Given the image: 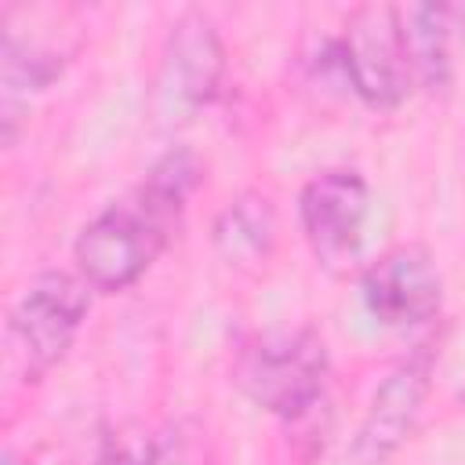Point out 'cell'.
<instances>
[{
  "label": "cell",
  "mask_w": 465,
  "mask_h": 465,
  "mask_svg": "<svg viewBox=\"0 0 465 465\" xmlns=\"http://www.w3.org/2000/svg\"><path fill=\"white\" fill-rule=\"evenodd\" d=\"M196 182L189 153H167L131 200L98 211L73 243L76 276L102 294L127 291L145 276L171 240L182 203Z\"/></svg>",
  "instance_id": "obj_1"
},
{
  "label": "cell",
  "mask_w": 465,
  "mask_h": 465,
  "mask_svg": "<svg viewBox=\"0 0 465 465\" xmlns=\"http://www.w3.org/2000/svg\"><path fill=\"white\" fill-rule=\"evenodd\" d=\"M232 378L269 414L302 418L323 400L327 345L316 331L258 334L240 349Z\"/></svg>",
  "instance_id": "obj_2"
},
{
  "label": "cell",
  "mask_w": 465,
  "mask_h": 465,
  "mask_svg": "<svg viewBox=\"0 0 465 465\" xmlns=\"http://www.w3.org/2000/svg\"><path fill=\"white\" fill-rule=\"evenodd\" d=\"M349 87L371 109H396L411 91V62L400 29V7L367 4L345 22V33L331 47Z\"/></svg>",
  "instance_id": "obj_3"
},
{
  "label": "cell",
  "mask_w": 465,
  "mask_h": 465,
  "mask_svg": "<svg viewBox=\"0 0 465 465\" xmlns=\"http://www.w3.org/2000/svg\"><path fill=\"white\" fill-rule=\"evenodd\" d=\"M87 291L91 287L80 276L62 269L40 272L22 291V298L11 309V341L22 352L29 378H40L65 356V349L87 320Z\"/></svg>",
  "instance_id": "obj_4"
},
{
  "label": "cell",
  "mask_w": 465,
  "mask_h": 465,
  "mask_svg": "<svg viewBox=\"0 0 465 465\" xmlns=\"http://www.w3.org/2000/svg\"><path fill=\"white\" fill-rule=\"evenodd\" d=\"M432 371H436V345L421 341L407 360H400L385 374L356 429V440L349 447V465H385L403 447L429 400Z\"/></svg>",
  "instance_id": "obj_5"
},
{
  "label": "cell",
  "mask_w": 465,
  "mask_h": 465,
  "mask_svg": "<svg viewBox=\"0 0 465 465\" xmlns=\"http://www.w3.org/2000/svg\"><path fill=\"white\" fill-rule=\"evenodd\" d=\"M360 294L367 312L385 327H421L443 305L436 258L421 243H400L363 269Z\"/></svg>",
  "instance_id": "obj_6"
},
{
  "label": "cell",
  "mask_w": 465,
  "mask_h": 465,
  "mask_svg": "<svg viewBox=\"0 0 465 465\" xmlns=\"http://www.w3.org/2000/svg\"><path fill=\"white\" fill-rule=\"evenodd\" d=\"M371 214V189L360 171L331 167L305 182L298 196V218L302 232L312 247V254L327 265L345 262L367 225Z\"/></svg>",
  "instance_id": "obj_7"
},
{
  "label": "cell",
  "mask_w": 465,
  "mask_h": 465,
  "mask_svg": "<svg viewBox=\"0 0 465 465\" xmlns=\"http://www.w3.org/2000/svg\"><path fill=\"white\" fill-rule=\"evenodd\" d=\"M225 51L203 11H185L167 36V80L185 105H207L218 94Z\"/></svg>",
  "instance_id": "obj_8"
},
{
  "label": "cell",
  "mask_w": 465,
  "mask_h": 465,
  "mask_svg": "<svg viewBox=\"0 0 465 465\" xmlns=\"http://www.w3.org/2000/svg\"><path fill=\"white\" fill-rule=\"evenodd\" d=\"M272 243H276V214L272 203L258 193H243L229 200L225 211L214 218V247L236 269L262 265L272 254Z\"/></svg>",
  "instance_id": "obj_9"
},
{
  "label": "cell",
  "mask_w": 465,
  "mask_h": 465,
  "mask_svg": "<svg viewBox=\"0 0 465 465\" xmlns=\"http://www.w3.org/2000/svg\"><path fill=\"white\" fill-rule=\"evenodd\" d=\"M450 7L443 4H411L400 7V29L411 73L429 91H443L450 84Z\"/></svg>",
  "instance_id": "obj_10"
},
{
  "label": "cell",
  "mask_w": 465,
  "mask_h": 465,
  "mask_svg": "<svg viewBox=\"0 0 465 465\" xmlns=\"http://www.w3.org/2000/svg\"><path fill=\"white\" fill-rule=\"evenodd\" d=\"M149 465H211V440L196 418H174L149 443Z\"/></svg>",
  "instance_id": "obj_11"
},
{
  "label": "cell",
  "mask_w": 465,
  "mask_h": 465,
  "mask_svg": "<svg viewBox=\"0 0 465 465\" xmlns=\"http://www.w3.org/2000/svg\"><path fill=\"white\" fill-rule=\"evenodd\" d=\"M94 465H149V443H145L142 450H131L124 440L109 436V440L102 443V450H98Z\"/></svg>",
  "instance_id": "obj_12"
},
{
  "label": "cell",
  "mask_w": 465,
  "mask_h": 465,
  "mask_svg": "<svg viewBox=\"0 0 465 465\" xmlns=\"http://www.w3.org/2000/svg\"><path fill=\"white\" fill-rule=\"evenodd\" d=\"M4 465H25V461H18L15 454H4Z\"/></svg>",
  "instance_id": "obj_13"
}]
</instances>
